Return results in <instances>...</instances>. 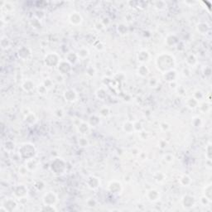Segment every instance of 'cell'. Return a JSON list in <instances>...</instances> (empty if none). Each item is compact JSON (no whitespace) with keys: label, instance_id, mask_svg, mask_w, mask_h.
<instances>
[{"label":"cell","instance_id":"1","mask_svg":"<svg viewBox=\"0 0 212 212\" xmlns=\"http://www.w3.org/2000/svg\"><path fill=\"white\" fill-rule=\"evenodd\" d=\"M1 206L6 209L7 212H11L15 210L17 208V202L12 198H8V199L6 198L1 202Z\"/></svg>","mask_w":212,"mask_h":212},{"label":"cell","instance_id":"2","mask_svg":"<svg viewBox=\"0 0 212 212\" xmlns=\"http://www.w3.org/2000/svg\"><path fill=\"white\" fill-rule=\"evenodd\" d=\"M11 46V41L7 36H3L1 38V40H0V47H1V49L3 51L8 50V48Z\"/></svg>","mask_w":212,"mask_h":212},{"label":"cell","instance_id":"3","mask_svg":"<svg viewBox=\"0 0 212 212\" xmlns=\"http://www.w3.org/2000/svg\"><path fill=\"white\" fill-rule=\"evenodd\" d=\"M3 148L6 152H12L15 148V144H13L12 141H5V143L3 144Z\"/></svg>","mask_w":212,"mask_h":212},{"label":"cell","instance_id":"4","mask_svg":"<svg viewBox=\"0 0 212 212\" xmlns=\"http://www.w3.org/2000/svg\"><path fill=\"white\" fill-rule=\"evenodd\" d=\"M25 189V187H22V185H20V186H18V187H17L14 189V195H15L17 197H23L25 194L22 192V190H24Z\"/></svg>","mask_w":212,"mask_h":212}]
</instances>
